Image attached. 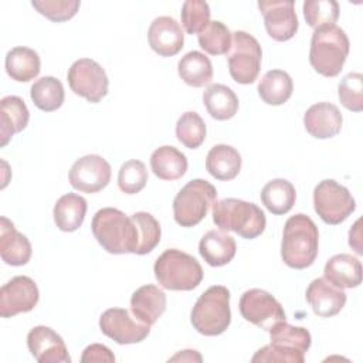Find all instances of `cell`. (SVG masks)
Returning <instances> with one entry per match:
<instances>
[{"label": "cell", "instance_id": "obj_1", "mask_svg": "<svg viewBox=\"0 0 363 363\" xmlns=\"http://www.w3.org/2000/svg\"><path fill=\"white\" fill-rule=\"evenodd\" d=\"M319 251V231L306 214H295L285 221L281 257L294 269H305L313 264Z\"/></svg>", "mask_w": 363, "mask_h": 363}, {"label": "cell", "instance_id": "obj_2", "mask_svg": "<svg viewBox=\"0 0 363 363\" xmlns=\"http://www.w3.org/2000/svg\"><path fill=\"white\" fill-rule=\"evenodd\" d=\"M98 244L109 254H135L139 244L138 227L132 217L118 208L98 210L91 223Z\"/></svg>", "mask_w": 363, "mask_h": 363}, {"label": "cell", "instance_id": "obj_3", "mask_svg": "<svg viewBox=\"0 0 363 363\" xmlns=\"http://www.w3.org/2000/svg\"><path fill=\"white\" fill-rule=\"evenodd\" d=\"M312 336L302 326L279 322L269 330V345L258 349L252 356L254 363H303Z\"/></svg>", "mask_w": 363, "mask_h": 363}, {"label": "cell", "instance_id": "obj_4", "mask_svg": "<svg viewBox=\"0 0 363 363\" xmlns=\"http://www.w3.org/2000/svg\"><path fill=\"white\" fill-rule=\"evenodd\" d=\"M349 50L350 43L343 28L336 24L323 26L312 34L309 62L318 74L332 78L343 69Z\"/></svg>", "mask_w": 363, "mask_h": 363}, {"label": "cell", "instance_id": "obj_5", "mask_svg": "<svg viewBox=\"0 0 363 363\" xmlns=\"http://www.w3.org/2000/svg\"><path fill=\"white\" fill-rule=\"evenodd\" d=\"M213 221L223 231H234L245 240L261 235L267 225L264 211L254 203L228 197L213 204Z\"/></svg>", "mask_w": 363, "mask_h": 363}, {"label": "cell", "instance_id": "obj_6", "mask_svg": "<svg viewBox=\"0 0 363 363\" xmlns=\"http://www.w3.org/2000/svg\"><path fill=\"white\" fill-rule=\"evenodd\" d=\"M153 272L159 285L169 291H191L203 281L199 261L176 248H169L157 257Z\"/></svg>", "mask_w": 363, "mask_h": 363}, {"label": "cell", "instance_id": "obj_7", "mask_svg": "<svg viewBox=\"0 0 363 363\" xmlns=\"http://www.w3.org/2000/svg\"><path fill=\"white\" fill-rule=\"evenodd\" d=\"M190 322L193 328L204 336H218L231 323L230 291L223 285H213L196 301Z\"/></svg>", "mask_w": 363, "mask_h": 363}, {"label": "cell", "instance_id": "obj_8", "mask_svg": "<svg viewBox=\"0 0 363 363\" xmlns=\"http://www.w3.org/2000/svg\"><path fill=\"white\" fill-rule=\"evenodd\" d=\"M217 200L216 187L204 179H193L180 189L173 200V217L182 227L197 225Z\"/></svg>", "mask_w": 363, "mask_h": 363}, {"label": "cell", "instance_id": "obj_9", "mask_svg": "<svg viewBox=\"0 0 363 363\" xmlns=\"http://www.w3.org/2000/svg\"><path fill=\"white\" fill-rule=\"evenodd\" d=\"M262 50L255 37L245 31H234L228 51V71L231 78L242 85L252 84L259 74Z\"/></svg>", "mask_w": 363, "mask_h": 363}, {"label": "cell", "instance_id": "obj_10", "mask_svg": "<svg viewBox=\"0 0 363 363\" xmlns=\"http://www.w3.org/2000/svg\"><path fill=\"white\" fill-rule=\"evenodd\" d=\"M313 208L330 225L343 223L356 208L352 193L333 179H325L313 189Z\"/></svg>", "mask_w": 363, "mask_h": 363}, {"label": "cell", "instance_id": "obj_11", "mask_svg": "<svg viewBox=\"0 0 363 363\" xmlns=\"http://www.w3.org/2000/svg\"><path fill=\"white\" fill-rule=\"evenodd\" d=\"M71 91L91 104H98L108 94L109 79L105 69L91 58L77 60L67 74Z\"/></svg>", "mask_w": 363, "mask_h": 363}, {"label": "cell", "instance_id": "obj_12", "mask_svg": "<svg viewBox=\"0 0 363 363\" xmlns=\"http://www.w3.org/2000/svg\"><path fill=\"white\" fill-rule=\"evenodd\" d=\"M241 316L255 326L269 332L277 323L286 319L282 305L267 291L252 288L240 298Z\"/></svg>", "mask_w": 363, "mask_h": 363}, {"label": "cell", "instance_id": "obj_13", "mask_svg": "<svg viewBox=\"0 0 363 363\" xmlns=\"http://www.w3.org/2000/svg\"><path fill=\"white\" fill-rule=\"evenodd\" d=\"M101 332L118 345H133L145 340L150 326L132 318L128 309L109 308L99 318Z\"/></svg>", "mask_w": 363, "mask_h": 363}, {"label": "cell", "instance_id": "obj_14", "mask_svg": "<svg viewBox=\"0 0 363 363\" xmlns=\"http://www.w3.org/2000/svg\"><path fill=\"white\" fill-rule=\"evenodd\" d=\"M111 164L99 155H86L79 157L69 169V184L82 193H96L105 189L111 182Z\"/></svg>", "mask_w": 363, "mask_h": 363}, {"label": "cell", "instance_id": "obj_15", "mask_svg": "<svg viewBox=\"0 0 363 363\" xmlns=\"http://www.w3.org/2000/svg\"><path fill=\"white\" fill-rule=\"evenodd\" d=\"M40 299L38 286L30 277L17 275L0 289V316L11 318L30 312Z\"/></svg>", "mask_w": 363, "mask_h": 363}, {"label": "cell", "instance_id": "obj_16", "mask_svg": "<svg viewBox=\"0 0 363 363\" xmlns=\"http://www.w3.org/2000/svg\"><path fill=\"white\" fill-rule=\"evenodd\" d=\"M258 9L264 16V24L268 35L275 41L291 40L299 27L292 0L258 1Z\"/></svg>", "mask_w": 363, "mask_h": 363}, {"label": "cell", "instance_id": "obj_17", "mask_svg": "<svg viewBox=\"0 0 363 363\" xmlns=\"http://www.w3.org/2000/svg\"><path fill=\"white\" fill-rule=\"evenodd\" d=\"M27 347L38 363H69L64 339L51 328L38 325L27 335Z\"/></svg>", "mask_w": 363, "mask_h": 363}, {"label": "cell", "instance_id": "obj_18", "mask_svg": "<svg viewBox=\"0 0 363 363\" xmlns=\"http://www.w3.org/2000/svg\"><path fill=\"white\" fill-rule=\"evenodd\" d=\"M150 48L160 57L179 54L184 44V34L180 23L170 16L156 17L147 31Z\"/></svg>", "mask_w": 363, "mask_h": 363}, {"label": "cell", "instance_id": "obj_19", "mask_svg": "<svg viewBox=\"0 0 363 363\" xmlns=\"http://www.w3.org/2000/svg\"><path fill=\"white\" fill-rule=\"evenodd\" d=\"M306 301L312 306L315 315L320 318H330L337 315L345 303L346 294L343 289L332 285L325 278L313 279L306 288Z\"/></svg>", "mask_w": 363, "mask_h": 363}, {"label": "cell", "instance_id": "obj_20", "mask_svg": "<svg viewBox=\"0 0 363 363\" xmlns=\"http://www.w3.org/2000/svg\"><path fill=\"white\" fill-rule=\"evenodd\" d=\"M343 123L339 108L330 102H318L309 106L303 115L306 132L316 139H329L336 136Z\"/></svg>", "mask_w": 363, "mask_h": 363}, {"label": "cell", "instance_id": "obj_21", "mask_svg": "<svg viewBox=\"0 0 363 363\" xmlns=\"http://www.w3.org/2000/svg\"><path fill=\"white\" fill-rule=\"evenodd\" d=\"M31 242L16 230L14 224L7 218H0V255L1 259L11 267L26 265L31 258Z\"/></svg>", "mask_w": 363, "mask_h": 363}, {"label": "cell", "instance_id": "obj_22", "mask_svg": "<svg viewBox=\"0 0 363 363\" xmlns=\"http://www.w3.org/2000/svg\"><path fill=\"white\" fill-rule=\"evenodd\" d=\"M166 294L156 285L138 288L130 296V311L136 319L152 326L166 311Z\"/></svg>", "mask_w": 363, "mask_h": 363}, {"label": "cell", "instance_id": "obj_23", "mask_svg": "<svg viewBox=\"0 0 363 363\" xmlns=\"http://www.w3.org/2000/svg\"><path fill=\"white\" fill-rule=\"evenodd\" d=\"M323 275L332 285L352 289L362 284V262L350 254H336L326 261Z\"/></svg>", "mask_w": 363, "mask_h": 363}, {"label": "cell", "instance_id": "obj_24", "mask_svg": "<svg viewBox=\"0 0 363 363\" xmlns=\"http://www.w3.org/2000/svg\"><path fill=\"white\" fill-rule=\"evenodd\" d=\"M235 251V240L223 230L207 231L199 242L201 258L211 267L227 265L234 258Z\"/></svg>", "mask_w": 363, "mask_h": 363}, {"label": "cell", "instance_id": "obj_25", "mask_svg": "<svg viewBox=\"0 0 363 363\" xmlns=\"http://www.w3.org/2000/svg\"><path fill=\"white\" fill-rule=\"evenodd\" d=\"M30 119L27 105L20 96L9 95L0 101V145L6 146L10 139L21 132Z\"/></svg>", "mask_w": 363, "mask_h": 363}, {"label": "cell", "instance_id": "obj_26", "mask_svg": "<svg viewBox=\"0 0 363 363\" xmlns=\"http://www.w3.org/2000/svg\"><path fill=\"white\" fill-rule=\"evenodd\" d=\"M241 155L230 145H216L213 146L206 157L207 172L217 180L228 182L238 176L241 170Z\"/></svg>", "mask_w": 363, "mask_h": 363}, {"label": "cell", "instance_id": "obj_27", "mask_svg": "<svg viewBox=\"0 0 363 363\" xmlns=\"http://www.w3.org/2000/svg\"><path fill=\"white\" fill-rule=\"evenodd\" d=\"M86 200L77 193H67L61 196L52 210L55 225L65 233L78 230L86 214Z\"/></svg>", "mask_w": 363, "mask_h": 363}, {"label": "cell", "instance_id": "obj_28", "mask_svg": "<svg viewBox=\"0 0 363 363\" xmlns=\"http://www.w3.org/2000/svg\"><path fill=\"white\" fill-rule=\"evenodd\" d=\"M187 157L174 146H160L150 156V167L162 180H177L187 172Z\"/></svg>", "mask_w": 363, "mask_h": 363}, {"label": "cell", "instance_id": "obj_29", "mask_svg": "<svg viewBox=\"0 0 363 363\" xmlns=\"http://www.w3.org/2000/svg\"><path fill=\"white\" fill-rule=\"evenodd\" d=\"M203 104L216 121H227L235 116L240 102L235 92L223 84H211L203 92Z\"/></svg>", "mask_w": 363, "mask_h": 363}, {"label": "cell", "instance_id": "obj_30", "mask_svg": "<svg viewBox=\"0 0 363 363\" xmlns=\"http://www.w3.org/2000/svg\"><path fill=\"white\" fill-rule=\"evenodd\" d=\"M6 72L17 82H28L40 74V57L28 47H14L6 54Z\"/></svg>", "mask_w": 363, "mask_h": 363}, {"label": "cell", "instance_id": "obj_31", "mask_svg": "<svg viewBox=\"0 0 363 363\" xmlns=\"http://www.w3.org/2000/svg\"><path fill=\"white\" fill-rule=\"evenodd\" d=\"M179 77L190 86L200 88L211 82L213 65L210 58L200 51H190L177 62Z\"/></svg>", "mask_w": 363, "mask_h": 363}, {"label": "cell", "instance_id": "obj_32", "mask_svg": "<svg viewBox=\"0 0 363 363\" xmlns=\"http://www.w3.org/2000/svg\"><path fill=\"white\" fill-rule=\"evenodd\" d=\"M294 91L291 75L282 69H271L265 72L258 84V95L267 104L278 106L285 104Z\"/></svg>", "mask_w": 363, "mask_h": 363}, {"label": "cell", "instance_id": "obj_33", "mask_svg": "<svg viewBox=\"0 0 363 363\" xmlns=\"http://www.w3.org/2000/svg\"><path fill=\"white\" fill-rule=\"evenodd\" d=\"M296 191L291 182L285 179H274L261 190V201L267 210L275 216L286 214L295 204Z\"/></svg>", "mask_w": 363, "mask_h": 363}, {"label": "cell", "instance_id": "obj_34", "mask_svg": "<svg viewBox=\"0 0 363 363\" xmlns=\"http://www.w3.org/2000/svg\"><path fill=\"white\" fill-rule=\"evenodd\" d=\"M30 98L40 111L52 112L61 108V105L64 104L65 92L58 78L47 75L37 79L31 85Z\"/></svg>", "mask_w": 363, "mask_h": 363}, {"label": "cell", "instance_id": "obj_35", "mask_svg": "<svg viewBox=\"0 0 363 363\" xmlns=\"http://www.w3.org/2000/svg\"><path fill=\"white\" fill-rule=\"evenodd\" d=\"M199 45L211 55H223L227 54L231 48L233 41V33L228 30V27L218 21H210L204 30H201L197 34Z\"/></svg>", "mask_w": 363, "mask_h": 363}, {"label": "cell", "instance_id": "obj_36", "mask_svg": "<svg viewBox=\"0 0 363 363\" xmlns=\"http://www.w3.org/2000/svg\"><path fill=\"white\" fill-rule=\"evenodd\" d=\"M206 123L194 111H187L176 122V136L189 149H197L206 139Z\"/></svg>", "mask_w": 363, "mask_h": 363}, {"label": "cell", "instance_id": "obj_37", "mask_svg": "<svg viewBox=\"0 0 363 363\" xmlns=\"http://www.w3.org/2000/svg\"><path fill=\"white\" fill-rule=\"evenodd\" d=\"M130 217L133 218L139 233V244L135 254L138 255L149 254L160 242V237H162L160 224L150 213H146V211H138Z\"/></svg>", "mask_w": 363, "mask_h": 363}, {"label": "cell", "instance_id": "obj_38", "mask_svg": "<svg viewBox=\"0 0 363 363\" xmlns=\"http://www.w3.org/2000/svg\"><path fill=\"white\" fill-rule=\"evenodd\" d=\"M302 9L303 17L312 28L332 26L339 17V4L335 0H308Z\"/></svg>", "mask_w": 363, "mask_h": 363}, {"label": "cell", "instance_id": "obj_39", "mask_svg": "<svg viewBox=\"0 0 363 363\" xmlns=\"http://www.w3.org/2000/svg\"><path fill=\"white\" fill-rule=\"evenodd\" d=\"M340 104L352 111H363V75L360 72H349L342 78L337 86Z\"/></svg>", "mask_w": 363, "mask_h": 363}, {"label": "cell", "instance_id": "obj_40", "mask_svg": "<svg viewBox=\"0 0 363 363\" xmlns=\"http://www.w3.org/2000/svg\"><path fill=\"white\" fill-rule=\"evenodd\" d=\"M210 7L203 0H187L182 6V26L187 34H199L210 23Z\"/></svg>", "mask_w": 363, "mask_h": 363}, {"label": "cell", "instance_id": "obj_41", "mask_svg": "<svg viewBox=\"0 0 363 363\" xmlns=\"http://www.w3.org/2000/svg\"><path fill=\"white\" fill-rule=\"evenodd\" d=\"M147 183V170L143 162L130 159L125 162L118 173V186L126 194L139 193Z\"/></svg>", "mask_w": 363, "mask_h": 363}, {"label": "cell", "instance_id": "obj_42", "mask_svg": "<svg viewBox=\"0 0 363 363\" xmlns=\"http://www.w3.org/2000/svg\"><path fill=\"white\" fill-rule=\"evenodd\" d=\"M31 6L48 20L62 23L77 14L81 3L78 0H33Z\"/></svg>", "mask_w": 363, "mask_h": 363}, {"label": "cell", "instance_id": "obj_43", "mask_svg": "<svg viewBox=\"0 0 363 363\" xmlns=\"http://www.w3.org/2000/svg\"><path fill=\"white\" fill-rule=\"evenodd\" d=\"M81 362L82 363H92V362L112 363V362H115V356L111 352V349L106 347L105 345L92 343V345H89L84 349L82 356H81Z\"/></svg>", "mask_w": 363, "mask_h": 363}, {"label": "cell", "instance_id": "obj_44", "mask_svg": "<svg viewBox=\"0 0 363 363\" xmlns=\"http://www.w3.org/2000/svg\"><path fill=\"white\" fill-rule=\"evenodd\" d=\"M362 220H356L353 227L349 230V245L359 254H363V244H362V228H360Z\"/></svg>", "mask_w": 363, "mask_h": 363}, {"label": "cell", "instance_id": "obj_45", "mask_svg": "<svg viewBox=\"0 0 363 363\" xmlns=\"http://www.w3.org/2000/svg\"><path fill=\"white\" fill-rule=\"evenodd\" d=\"M201 362V356L197 353V350H182L177 354H174L173 357L169 359V362Z\"/></svg>", "mask_w": 363, "mask_h": 363}]
</instances>
